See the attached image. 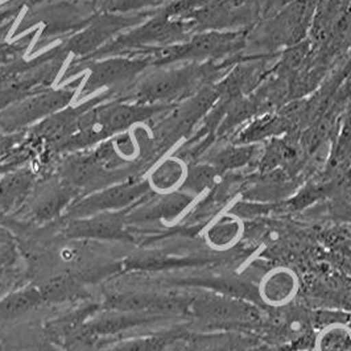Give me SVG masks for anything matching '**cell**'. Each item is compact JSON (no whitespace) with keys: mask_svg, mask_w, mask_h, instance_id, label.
Segmentation results:
<instances>
[{"mask_svg":"<svg viewBox=\"0 0 351 351\" xmlns=\"http://www.w3.org/2000/svg\"><path fill=\"white\" fill-rule=\"evenodd\" d=\"M161 106L139 104H108L93 107L86 111L78 124V131L68 141L65 148H84L108 136L123 132L134 124L154 117L161 111Z\"/></svg>","mask_w":351,"mask_h":351,"instance_id":"obj_1","label":"cell"},{"mask_svg":"<svg viewBox=\"0 0 351 351\" xmlns=\"http://www.w3.org/2000/svg\"><path fill=\"white\" fill-rule=\"evenodd\" d=\"M148 64L149 61L145 57L130 58L123 56L107 57L101 61L81 60L71 65L66 71L65 78L80 71H88L85 85L81 90L84 97H88L101 88L122 93L135 82L136 77L148 66Z\"/></svg>","mask_w":351,"mask_h":351,"instance_id":"obj_2","label":"cell"},{"mask_svg":"<svg viewBox=\"0 0 351 351\" xmlns=\"http://www.w3.org/2000/svg\"><path fill=\"white\" fill-rule=\"evenodd\" d=\"M74 94L75 88H45L28 95L0 112V131L16 134L28 125L47 119L71 105Z\"/></svg>","mask_w":351,"mask_h":351,"instance_id":"obj_3","label":"cell"},{"mask_svg":"<svg viewBox=\"0 0 351 351\" xmlns=\"http://www.w3.org/2000/svg\"><path fill=\"white\" fill-rule=\"evenodd\" d=\"M88 4L64 0L43 5L29 12L23 19L19 31H24L36 25H41L43 31L40 41H48L60 36L77 34L88 25L91 16L88 15Z\"/></svg>","mask_w":351,"mask_h":351,"instance_id":"obj_4","label":"cell"},{"mask_svg":"<svg viewBox=\"0 0 351 351\" xmlns=\"http://www.w3.org/2000/svg\"><path fill=\"white\" fill-rule=\"evenodd\" d=\"M144 16V14L118 12H107L95 16L88 21L85 28L71 36L61 48L66 54L73 53L80 57H91L111 43L115 36L141 24Z\"/></svg>","mask_w":351,"mask_h":351,"instance_id":"obj_5","label":"cell"},{"mask_svg":"<svg viewBox=\"0 0 351 351\" xmlns=\"http://www.w3.org/2000/svg\"><path fill=\"white\" fill-rule=\"evenodd\" d=\"M149 189L147 181H131L108 186L104 191L88 194V197L75 202L71 213L75 217L84 218L101 213L121 210L138 201Z\"/></svg>","mask_w":351,"mask_h":351,"instance_id":"obj_6","label":"cell"},{"mask_svg":"<svg viewBox=\"0 0 351 351\" xmlns=\"http://www.w3.org/2000/svg\"><path fill=\"white\" fill-rule=\"evenodd\" d=\"M300 282L295 272L288 268L268 271L259 284V296L269 306H284L299 293Z\"/></svg>","mask_w":351,"mask_h":351,"instance_id":"obj_7","label":"cell"},{"mask_svg":"<svg viewBox=\"0 0 351 351\" xmlns=\"http://www.w3.org/2000/svg\"><path fill=\"white\" fill-rule=\"evenodd\" d=\"M71 237L99 238V239H123L127 238L124 222L118 213H101L90 217L78 218L69 228Z\"/></svg>","mask_w":351,"mask_h":351,"instance_id":"obj_8","label":"cell"},{"mask_svg":"<svg viewBox=\"0 0 351 351\" xmlns=\"http://www.w3.org/2000/svg\"><path fill=\"white\" fill-rule=\"evenodd\" d=\"M74 195L73 185L68 181H52L45 184L32 201L31 210L38 221H48L60 214Z\"/></svg>","mask_w":351,"mask_h":351,"instance_id":"obj_9","label":"cell"},{"mask_svg":"<svg viewBox=\"0 0 351 351\" xmlns=\"http://www.w3.org/2000/svg\"><path fill=\"white\" fill-rule=\"evenodd\" d=\"M245 232L243 222L235 214L225 213L215 217L205 228L206 243L219 251L230 250L242 239Z\"/></svg>","mask_w":351,"mask_h":351,"instance_id":"obj_10","label":"cell"},{"mask_svg":"<svg viewBox=\"0 0 351 351\" xmlns=\"http://www.w3.org/2000/svg\"><path fill=\"white\" fill-rule=\"evenodd\" d=\"M32 176L28 172H16L0 180V208L10 209L21 202L31 191Z\"/></svg>","mask_w":351,"mask_h":351,"instance_id":"obj_11","label":"cell"},{"mask_svg":"<svg viewBox=\"0 0 351 351\" xmlns=\"http://www.w3.org/2000/svg\"><path fill=\"white\" fill-rule=\"evenodd\" d=\"M186 176L184 173L182 165L175 160H167L160 164L151 175L149 186L155 188L158 192L165 193L184 184Z\"/></svg>","mask_w":351,"mask_h":351,"instance_id":"obj_12","label":"cell"},{"mask_svg":"<svg viewBox=\"0 0 351 351\" xmlns=\"http://www.w3.org/2000/svg\"><path fill=\"white\" fill-rule=\"evenodd\" d=\"M316 345L317 351H351V329L333 324L321 332Z\"/></svg>","mask_w":351,"mask_h":351,"instance_id":"obj_13","label":"cell"},{"mask_svg":"<svg viewBox=\"0 0 351 351\" xmlns=\"http://www.w3.org/2000/svg\"><path fill=\"white\" fill-rule=\"evenodd\" d=\"M147 317L143 316L141 313H132L127 312V315H114V316L105 317L101 318L99 321L94 322L90 326V333L101 334V335H107V334L118 333L125 329H130L132 326H136L141 322H144Z\"/></svg>","mask_w":351,"mask_h":351,"instance_id":"obj_14","label":"cell"},{"mask_svg":"<svg viewBox=\"0 0 351 351\" xmlns=\"http://www.w3.org/2000/svg\"><path fill=\"white\" fill-rule=\"evenodd\" d=\"M43 295L36 289H28L12 295L11 298L0 302V317L11 318L27 312L29 308H34L41 302Z\"/></svg>","mask_w":351,"mask_h":351,"instance_id":"obj_15","label":"cell"},{"mask_svg":"<svg viewBox=\"0 0 351 351\" xmlns=\"http://www.w3.org/2000/svg\"><path fill=\"white\" fill-rule=\"evenodd\" d=\"M32 37H34V34L24 36L12 43L0 41V65L21 60V57L24 56V53L27 52V49L31 45Z\"/></svg>","mask_w":351,"mask_h":351,"instance_id":"obj_16","label":"cell"},{"mask_svg":"<svg viewBox=\"0 0 351 351\" xmlns=\"http://www.w3.org/2000/svg\"><path fill=\"white\" fill-rule=\"evenodd\" d=\"M162 343H164L162 338L149 337V338L125 341L106 351H158L162 348Z\"/></svg>","mask_w":351,"mask_h":351,"instance_id":"obj_17","label":"cell"},{"mask_svg":"<svg viewBox=\"0 0 351 351\" xmlns=\"http://www.w3.org/2000/svg\"><path fill=\"white\" fill-rule=\"evenodd\" d=\"M158 1L160 0H110L107 4V11L118 14H134Z\"/></svg>","mask_w":351,"mask_h":351,"instance_id":"obj_18","label":"cell"},{"mask_svg":"<svg viewBox=\"0 0 351 351\" xmlns=\"http://www.w3.org/2000/svg\"><path fill=\"white\" fill-rule=\"evenodd\" d=\"M211 177H213V171L209 168L201 167V168H195L192 171V173L186 176V180L184 184L189 185L192 189L201 191L210 182Z\"/></svg>","mask_w":351,"mask_h":351,"instance_id":"obj_19","label":"cell"},{"mask_svg":"<svg viewBox=\"0 0 351 351\" xmlns=\"http://www.w3.org/2000/svg\"><path fill=\"white\" fill-rule=\"evenodd\" d=\"M21 10V4H11L7 8L0 10V37L4 36V31L10 28L14 20L18 18L19 12Z\"/></svg>","mask_w":351,"mask_h":351,"instance_id":"obj_20","label":"cell"},{"mask_svg":"<svg viewBox=\"0 0 351 351\" xmlns=\"http://www.w3.org/2000/svg\"><path fill=\"white\" fill-rule=\"evenodd\" d=\"M71 1H75V3H82V4H88V3H91L93 0H71Z\"/></svg>","mask_w":351,"mask_h":351,"instance_id":"obj_21","label":"cell"}]
</instances>
